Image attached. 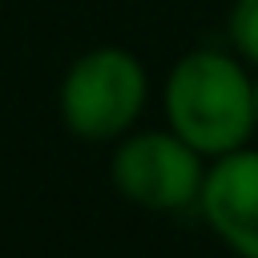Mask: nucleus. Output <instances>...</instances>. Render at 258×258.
Wrapping results in <instances>:
<instances>
[{
    "label": "nucleus",
    "mask_w": 258,
    "mask_h": 258,
    "mask_svg": "<svg viewBox=\"0 0 258 258\" xmlns=\"http://www.w3.org/2000/svg\"><path fill=\"white\" fill-rule=\"evenodd\" d=\"M226 32L234 52L246 64H258V0H234L226 16Z\"/></svg>",
    "instance_id": "39448f33"
},
{
    "label": "nucleus",
    "mask_w": 258,
    "mask_h": 258,
    "mask_svg": "<svg viewBox=\"0 0 258 258\" xmlns=\"http://www.w3.org/2000/svg\"><path fill=\"white\" fill-rule=\"evenodd\" d=\"M161 109L165 125L210 161L250 145V137L258 133L254 77L246 73L238 52L234 56L218 48L185 52L165 73Z\"/></svg>",
    "instance_id": "f257e3e1"
},
{
    "label": "nucleus",
    "mask_w": 258,
    "mask_h": 258,
    "mask_svg": "<svg viewBox=\"0 0 258 258\" xmlns=\"http://www.w3.org/2000/svg\"><path fill=\"white\" fill-rule=\"evenodd\" d=\"M198 210L234 258H258V149L242 145L206 165Z\"/></svg>",
    "instance_id": "20e7f679"
},
{
    "label": "nucleus",
    "mask_w": 258,
    "mask_h": 258,
    "mask_svg": "<svg viewBox=\"0 0 258 258\" xmlns=\"http://www.w3.org/2000/svg\"><path fill=\"white\" fill-rule=\"evenodd\" d=\"M206 165H210V157H202L169 125L165 129H129L125 137H117L109 177L129 206H141L153 214H173V210L198 206Z\"/></svg>",
    "instance_id": "7ed1b4c3"
},
{
    "label": "nucleus",
    "mask_w": 258,
    "mask_h": 258,
    "mask_svg": "<svg viewBox=\"0 0 258 258\" xmlns=\"http://www.w3.org/2000/svg\"><path fill=\"white\" fill-rule=\"evenodd\" d=\"M149 101V73L137 52L101 44L81 52L60 77V121L81 141H117L137 129Z\"/></svg>",
    "instance_id": "f03ea898"
},
{
    "label": "nucleus",
    "mask_w": 258,
    "mask_h": 258,
    "mask_svg": "<svg viewBox=\"0 0 258 258\" xmlns=\"http://www.w3.org/2000/svg\"><path fill=\"white\" fill-rule=\"evenodd\" d=\"M254 105H258V77H254Z\"/></svg>",
    "instance_id": "423d86ee"
}]
</instances>
